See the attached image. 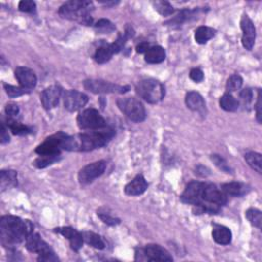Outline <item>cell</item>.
I'll return each instance as SVG.
<instances>
[{"instance_id":"40","label":"cell","mask_w":262,"mask_h":262,"mask_svg":"<svg viewBox=\"0 0 262 262\" xmlns=\"http://www.w3.org/2000/svg\"><path fill=\"white\" fill-rule=\"evenodd\" d=\"M5 112L10 119H16L18 115L20 114V108L16 103H8L5 107Z\"/></svg>"},{"instance_id":"18","label":"cell","mask_w":262,"mask_h":262,"mask_svg":"<svg viewBox=\"0 0 262 262\" xmlns=\"http://www.w3.org/2000/svg\"><path fill=\"white\" fill-rule=\"evenodd\" d=\"M148 182L142 174L135 176L125 186L124 192L127 196H139L148 190Z\"/></svg>"},{"instance_id":"41","label":"cell","mask_w":262,"mask_h":262,"mask_svg":"<svg viewBox=\"0 0 262 262\" xmlns=\"http://www.w3.org/2000/svg\"><path fill=\"white\" fill-rule=\"evenodd\" d=\"M240 98H241L242 101L244 102L245 106H248V104H250L252 102V99H253L252 90L250 88L243 89L240 94Z\"/></svg>"},{"instance_id":"27","label":"cell","mask_w":262,"mask_h":262,"mask_svg":"<svg viewBox=\"0 0 262 262\" xmlns=\"http://www.w3.org/2000/svg\"><path fill=\"white\" fill-rule=\"evenodd\" d=\"M200 9H185L178 12V15L175 16L173 19L166 22V25H181L187 21L194 19L196 15L199 14Z\"/></svg>"},{"instance_id":"46","label":"cell","mask_w":262,"mask_h":262,"mask_svg":"<svg viewBox=\"0 0 262 262\" xmlns=\"http://www.w3.org/2000/svg\"><path fill=\"white\" fill-rule=\"evenodd\" d=\"M150 44L148 42H141L140 44L137 45L136 47V51L138 52V54H146L147 50L150 48Z\"/></svg>"},{"instance_id":"11","label":"cell","mask_w":262,"mask_h":262,"mask_svg":"<svg viewBox=\"0 0 262 262\" xmlns=\"http://www.w3.org/2000/svg\"><path fill=\"white\" fill-rule=\"evenodd\" d=\"M88 102V97L76 89L67 90L64 94V106L69 112H76L83 109Z\"/></svg>"},{"instance_id":"10","label":"cell","mask_w":262,"mask_h":262,"mask_svg":"<svg viewBox=\"0 0 262 262\" xmlns=\"http://www.w3.org/2000/svg\"><path fill=\"white\" fill-rule=\"evenodd\" d=\"M66 135L63 132L56 133L47 137L41 145H39L35 152L40 155H59L61 154V151L63 150V142L66 137Z\"/></svg>"},{"instance_id":"9","label":"cell","mask_w":262,"mask_h":262,"mask_svg":"<svg viewBox=\"0 0 262 262\" xmlns=\"http://www.w3.org/2000/svg\"><path fill=\"white\" fill-rule=\"evenodd\" d=\"M106 161L100 160L90 163L80 170L79 174H78V180H79L81 185H88V183H91L97 178L100 177L106 171Z\"/></svg>"},{"instance_id":"3","label":"cell","mask_w":262,"mask_h":262,"mask_svg":"<svg viewBox=\"0 0 262 262\" xmlns=\"http://www.w3.org/2000/svg\"><path fill=\"white\" fill-rule=\"evenodd\" d=\"M93 9V2L84 1V0H71L60 7L59 15L63 19L76 21L82 25L89 26L93 24V17L90 15Z\"/></svg>"},{"instance_id":"26","label":"cell","mask_w":262,"mask_h":262,"mask_svg":"<svg viewBox=\"0 0 262 262\" xmlns=\"http://www.w3.org/2000/svg\"><path fill=\"white\" fill-rule=\"evenodd\" d=\"M82 237L83 241L87 245L98 249V250H102V249L106 248V242H104V240L98 233H95L93 231H83Z\"/></svg>"},{"instance_id":"21","label":"cell","mask_w":262,"mask_h":262,"mask_svg":"<svg viewBox=\"0 0 262 262\" xmlns=\"http://www.w3.org/2000/svg\"><path fill=\"white\" fill-rule=\"evenodd\" d=\"M212 238L219 245H229L232 240V232L227 227L215 225L212 231Z\"/></svg>"},{"instance_id":"37","label":"cell","mask_w":262,"mask_h":262,"mask_svg":"<svg viewBox=\"0 0 262 262\" xmlns=\"http://www.w3.org/2000/svg\"><path fill=\"white\" fill-rule=\"evenodd\" d=\"M4 89H5L6 94L9 98H19L21 96L27 95L30 93V90L26 89L22 86L18 87V86H14V85H10V84H4Z\"/></svg>"},{"instance_id":"38","label":"cell","mask_w":262,"mask_h":262,"mask_svg":"<svg viewBox=\"0 0 262 262\" xmlns=\"http://www.w3.org/2000/svg\"><path fill=\"white\" fill-rule=\"evenodd\" d=\"M211 160L216 165V167H218L221 170V171H224L226 173H231L232 172L231 168L229 167V165L228 164L226 159L222 158L220 155H217V154L212 155L211 156Z\"/></svg>"},{"instance_id":"22","label":"cell","mask_w":262,"mask_h":262,"mask_svg":"<svg viewBox=\"0 0 262 262\" xmlns=\"http://www.w3.org/2000/svg\"><path fill=\"white\" fill-rule=\"evenodd\" d=\"M18 185V173L14 170H2L0 172V189L4 192Z\"/></svg>"},{"instance_id":"43","label":"cell","mask_w":262,"mask_h":262,"mask_svg":"<svg viewBox=\"0 0 262 262\" xmlns=\"http://www.w3.org/2000/svg\"><path fill=\"white\" fill-rule=\"evenodd\" d=\"M9 135L7 132V129L5 127L4 122H1V127H0V142L2 143V145H5L9 141Z\"/></svg>"},{"instance_id":"39","label":"cell","mask_w":262,"mask_h":262,"mask_svg":"<svg viewBox=\"0 0 262 262\" xmlns=\"http://www.w3.org/2000/svg\"><path fill=\"white\" fill-rule=\"evenodd\" d=\"M19 9L22 12H27V14H34L36 11V3L32 0H22L19 3Z\"/></svg>"},{"instance_id":"6","label":"cell","mask_w":262,"mask_h":262,"mask_svg":"<svg viewBox=\"0 0 262 262\" xmlns=\"http://www.w3.org/2000/svg\"><path fill=\"white\" fill-rule=\"evenodd\" d=\"M83 86L86 90L96 95L104 94H126L130 89L128 85H118L109 81L100 79H88L83 82Z\"/></svg>"},{"instance_id":"17","label":"cell","mask_w":262,"mask_h":262,"mask_svg":"<svg viewBox=\"0 0 262 262\" xmlns=\"http://www.w3.org/2000/svg\"><path fill=\"white\" fill-rule=\"evenodd\" d=\"M15 76L20 85L26 89H33L37 84V76L33 70L27 67H18Z\"/></svg>"},{"instance_id":"31","label":"cell","mask_w":262,"mask_h":262,"mask_svg":"<svg viewBox=\"0 0 262 262\" xmlns=\"http://www.w3.org/2000/svg\"><path fill=\"white\" fill-rule=\"evenodd\" d=\"M245 160L253 170L259 174L262 172V160H261V154L257 152H248L245 155Z\"/></svg>"},{"instance_id":"2","label":"cell","mask_w":262,"mask_h":262,"mask_svg":"<svg viewBox=\"0 0 262 262\" xmlns=\"http://www.w3.org/2000/svg\"><path fill=\"white\" fill-rule=\"evenodd\" d=\"M34 226L30 220L14 215H4L0 219V240L4 247L12 248L26 241L33 232Z\"/></svg>"},{"instance_id":"5","label":"cell","mask_w":262,"mask_h":262,"mask_svg":"<svg viewBox=\"0 0 262 262\" xmlns=\"http://www.w3.org/2000/svg\"><path fill=\"white\" fill-rule=\"evenodd\" d=\"M117 107L133 122H142L146 120L147 112L141 101L134 98H123L117 99Z\"/></svg>"},{"instance_id":"44","label":"cell","mask_w":262,"mask_h":262,"mask_svg":"<svg viewBox=\"0 0 262 262\" xmlns=\"http://www.w3.org/2000/svg\"><path fill=\"white\" fill-rule=\"evenodd\" d=\"M256 119L259 123L262 121V102H261V91L258 90V97H257V102H256Z\"/></svg>"},{"instance_id":"30","label":"cell","mask_w":262,"mask_h":262,"mask_svg":"<svg viewBox=\"0 0 262 262\" xmlns=\"http://www.w3.org/2000/svg\"><path fill=\"white\" fill-rule=\"evenodd\" d=\"M61 160V154L59 155H40L38 158L34 161L33 165L36 168L43 169L50 165H52L56 162H59Z\"/></svg>"},{"instance_id":"7","label":"cell","mask_w":262,"mask_h":262,"mask_svg":"<svg viewBox=\"0 0 262 262\" xmlns=\"http://www.w3.org/2000/svg\"><path fill=\"white\" fill-rule=\"evenodd\" d=\"M77 124L83 130H97L107 127L106 119L96 109H86L77 117Z\"/></svg>"},{"instance_id":"24","label":"cell","mask_w":262,"mask_h":262,"mask_svg":"<svg viewBox=\"0 0 262 262\" xmlns=\"http://www.w3.org/2000/svg\"><path fill=\"white\" fill-rule=\"evenodd\" d=\"M216 34V31L208 26H200V27L195 31V40L199 44H205L210 39H212Z\"/></svg>"},{"instance_id":"13","label":"cell","mask_w":262,"mask_h":262,"mask_svg":"<svg viewBox=\"0 0 262 262\" xmlns=\"http://www.w3.org/2000/svg\"><path fill=\"white\" fill-rule=\"evenodd\" d=\"M26 248L30 252L37 253L38 255H42L54 251L50 246L41 238V235L37 232L30 233L26 239Z\"/></svg>"},{"instance_id":"23","label":"cell","mask_w":262,"mask_h":262,"mask_svg":"<svg viewBox=\"0 0 262 262\" xmlns=\"http://www.w3.org/2000/svg\"><path fill=\"white\" fill-rule=\"evenodd\" d=\"M166 59V51L162 46H151L145 54V61L148 64H160Z\"/></svg>"},{"instance_id":"1","label":"cell","mask_w":262,"mask_h":262,"mask_svg":"<svg viewBox=\"0 0 262 262\" xmlns=\"http://www.w3.org/2000/svg\"><path fill=\"white\" fill-rule=\"evenodd\" d=\"M115 134L114 129L104 127L76 135H66L63 142V150L69 152H89L99 149L107 146Z\"/></svg>"},{"instance_id":"45","label":"cell","mask_w":262,"mask_h":262,"mask_svg":"<svg viewBox=\"0 0 262 262\" xmlns=\"http://www.w3.org/2000/svg\"><path fill=\"white\" fill-rule=\"evenodd\" d=\"M38 261H44V262H49V261H59L58 256L54 251H51L46 254H42L38 256Z\"/></svg>"},{"instance_id":"32","label":"cell","mask_w":262,"mask_h":262,"mask_svg":"<svg viewBox=\"0 0 262 262\" xmlns=\"http://www.w3.org/2000/svg\"><path fill=\"white\" fill-rule=\"evenodd\" d=\"M98 216L101 219V221L103 222V224H106V225L111 226V227L118 226L121 222L120 218H118V217L112 215V213L109 212L107 209H104V208L98 209Z\"/></svg>"},{"instance_id":"20","label":"cell","mask_w":262,"mask_h":262,"mask_svg":"<svg viewBox=\"0 0 262 262\" xmlns=\"http://www.w3.org/2000/svg\"><path fill=\"white\" fill-rule=\"evenodd\" d=\"M221 191L224 192L227 196H242L246 195L250 189L245 183L232 181V182H227L221 186Z\"/></svg>"},{"instance_id":"35","label":"cell","mask_w":262,"mask_h":262,"mask_svg":"<svg viewBox=\"0 0 262 262\" xmlns=\"http://www.w3.org/2000/svg\"><path fill=\"white\" fill-rule=\"evenodd\" d=\"M246 217L249 221H250V224L252 226H254L255 228H258V229L261 228L262 215H261V211L258 210V209H255V208L248 209L247 212H246Z\"/></svg>"},{"instance_id":"25","label":"cell","mask_w":262,"mask_h":262,"mask_svg":"<svg viewBox=\"0 0 262 262\" xmlns=\"http://www.w3.org/2000/svg\"><path fill=\"white\" fill-rule=\"evenodd\" d=\"M114 55L115 52L111 44H102L96 50L94 59L98 64H104L109 62Z\"/></svg>"},{"instance_id":"28","label":"cell","mask_w":262,"mask_h":262,"mask_svg":"<svg viewBox=\"0 0 262 262\" xmlns=\"http://www.w3.org/2000/svg\"><path fill=\"white\" fill-rule=\"evenodd\" d=\"M219 106L222 110L227 112H235L240 107V102L230 94H226L219 99Z\"/></svg>"},{"instance_id":"12","label":"cell","mask_w":262,"mask_h":262,"mask_svg":"<svg viewBox=\"0 0 262 262\" xmlns=\"http://www.w3.org/2000/svg\"><path fill=\"white\" fill-rule=\"evenodd\" d=\"M241 28L243 31V37H242V44L243 46L251 50L255 43L256 38V29L254 23L252 20L248 17V15H244L241 19Z\"/></svg>"},{"instance_id":"4","label":"cell","mask_w":262,"mask_h":262,"mask_svg":"<svg viewBox=\"0 0 262 262\" xmlns=\"http://www.w3.org/2000/svg\"><path fill=\"white\" fill-rule=\"evenodd\" d=\"M137 95L149 103H158L165 97L164 85L156 79H143L135 87Z\"/></svg>"},{"instance_id":"19","label":"cell","mask_w":262,"mask_h":262,"mask_svg":"<svg viewBox=\"0 0 262 262\" xmlns=\"http://www.w3.org/2000/svg\"><path fill=\"white\" fill-rule=\"evenodd\" d=\"M186 104L187 107L196 113L205 114L206 113V102L204 98L196 91H190L186 96Z\"/></svg>"},{"instance_id":"36","label":"cell","mask_w":262,"mask_h":262,"mask_svg":"<svg viewBox=\"0 0 262 262\" xmlns=\"http://www.w3.org/2000/svg\"><path fill=\"white\" fill-rule=\"evenodd\" d=\"M95 28L96 30L99 33V34H109L111 32H113L116 27L115 25L109 21V20H106V19H101L99 20L96 25H95Z\"/></svg>"},{"instance_id":"8","label":"cell","mask_w":262,"mask_h":262,"mask_svg":"<svg viewBox=\"0 0 262 262\" xmlns=\"http://www.w3.org/2000/svg\"><path fill=\"white\" fill-rule=\"evenodd\" d=\"M135 260H148V261H173L171 256L165 248L160 245L149 244L143 249L136 250Z\"/></svg>"},{"instance_id":"34","label":"cell","mask_w":262,"mask_h":262,"mask_svg":"<svg viewBox=\"0 0 262 262\" xmlns=\"http://www.w3.org/2000/svg\"><path fill=\"white\" fill-rule=\"evenodd\" d=\"M242 85H243V78L239 74L231 75L228 79L227 85H226L228 94L234 93V91L240 90Z\"/></svg>"},{"instance_id":"42","label":"cell","mask_w":262,"mask_h":262,"mask_svg":"<svg viewBox=\"0 0 262 262\" xmlns=\"http://www.w3.org/2000/svg\"><path fill=\"white\" fill-rule=\"evenodd\" d=\"M190 78L194 82L200 83L204 80V72L199 68H194L190 72Z\"/></svg>"},{"instance_id":"16","label":"cell","mask_w":262,"mask_h":262,"mask_svg":"<svg viewBox=\"0 0 262 262\" xmlns=\"http://www.w3.org/2000/svg\"><path fill=\"white\" fill-rule=\"evenodd\" d=\"M55 231L57 233L62 234L64 238L68 239L71 245V248L74 251H79L82 248V245L84 243L82 232H79L73 228L70 227H62V228H57L55 229Z\"/></svg>"},{"instance_id":"15","label":"cell","mask_w":262,"mask_h":262,"mask_svg":"<svg viewBox=\"0 0 262 262\" xmlns=\"http://www.w3.org/2000/svg\"><path fill=\"white\" fill-rule=\"evenodd\" d=\"M61 97H62V88L60 86L52 85L47 87L46 89L43 90V93L41 94L40 97L43 108L45 110L55 109L60 102Z\"/></svg>"},{"instance_id":"14","label":"cell","mask_w":262,"mask_h":262,"mask_svg":"<svg viewBox=\"0 0 262 262\" xmlns=\"http://www.w3.org/2000/svg\"><path fill=\"white\" fill-rule=\"evenodd\" d=\"M203 183L201 181H191L187 186L185 192H183L180 196V200L189 205L196 206L198 205L200 196L203 188Z\"/></svg>"},{"instance_id":"33","label":"cell","mask_w":262,"mask_h":262,"mask_svg":"<svg viewBox=\"0 0 262 262\" xmlns=\"http://www.w3.org/2000/svg\"><path fill=\"white\" fill-rule=\"evenodd\" d=\"M153 6L163 17H169L174 12L173 6L170 4L168 1H161V0H157V1L153 2Z\"/></svg>"},{"instance_id":"29","label":"cell","mask_w":262,"mask_h":262,"mask_svg":"<svg viewBox=\"0 0 262 262\" xmlns=\"http://www.w3.org/2000/svg\"><path fill=\"white\" fill-rule=\"evenodd\" d=\"M6 123L11 132L15 135H27L32 133V129L29 126L22 124L17 119H10V118H7Z\"/></svg>"}]
</instances>
